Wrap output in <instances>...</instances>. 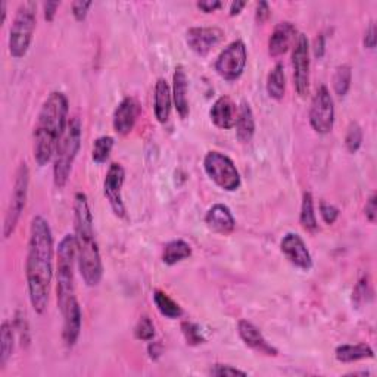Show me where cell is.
Masks as SVG:
<instances>
[{"label":"cell","instance_id":"obj_39","mask_svg":"<svg viewBox=\"0 0 377 377\" xmlns=\"http://www.w3.org/2000/svg\"><path fill=\"white\" fill-rule=\"evenodd\" d=\"M271 15V11H270V5L267 2H259L257 5V11H255V21L258 24H264Z\"/></svg>","mask_w":377,"mask_h":377},{"label":"cell","instance_id":"obj_25","mask_svg":"<svg viewBox=\"0 0 377 377\" xmlns=\"http://www.w3.org/2000/svg\"><path fill=\"white\" fill-rule=\"evenodd\" d=\"M266 89L268 96L274 101H282L285 97L286 75H285V65L282 62H277L268 73Z\"/></svg>","mask_w":377,"mask_h":377},{"label":"cell","instance_id":"obj_35","mask_svg":"<svg viewBox=\"0 0 377 377\" xmlns=\"http://www.w3.org/2000/svg\"><path fill=\"white\" fill-rule=\"evenodd\" d=\"M182 332H183L189 345H199V343L205 342V338H204L199 327L190 323V321L182 323Z\"/></svg>","mask_w":377,"mask_h":377},{"label":"cell","instance_id":"obj_21","mask_svg":"<svg viewBox=\"0 0 377 377\" xmlns=\"http://www.w3.org/2000/svg\"><path fill=\"white\" fill-rule=\"evenodd\" d=\"M187 75L182 65H178L173 75V101L180 118H187L189 116V99H187Z\"/></svg>","mask_w":377,"mask_h":377},{"label":"cell","instance_id":"obj_2","mask_svg":"<svg viewBox=\"0 0 377 377\" xmlns=\"http://www.w3.org/2000/svg\"><path fill=\"white\" fill-rule=\"evenodd\" d=\"M74 239L77 247V266L87 286L94 288L102 282L104 264L96 240L93 216L86 193L78 192L74 198Z\"/></svg>","mask_w":377,"mask_h":377},{"label":"cell","instance_id":"obj_26","mask_svg":"<svg viewBox=\"0 0 377 377\" xmlns=\"http://www.w3.org/2000/svg\"><path fill=\"white\" fill-rule=\"evenodd\" d=\"M190 255H192L190 245L186 240L177 239L168 242L166 247H163L162 261L166 262L167 266H175L178 262L187 259Z\"/></svg>","mask_w":377,"mask_h":377},{"label":"cell","instance_id":"obj_45","mask_svg":"<svg viewBox=\"0 0 377 377\" xmlns=\"http://www.w3.org/2000/svg\"><path fill=\"white\" fill-rule=\"evenodd\" d=\"M147 352H149V357L156 361V359L162 355V345L158 342H151L149 347H147Z\"/></svg>","mask_w":377,"mask_h":377},{"label":"cell","instance_id":"obj_17","mask_svg":"<svg viewBox=\"0 0 377 377\" xmlns=\"http://www.w3.org/2000/svg\"><path fill=\"white\" fill-rule=\"evenodd\" d=\"M63 317V329H62V339L67 348H73L81 332V320H83V314H81V307L77 299L71 301L63 309H61Z\"/></svg>","mask_w":377,"mask_h":377},{"label":"cell","instance_id":"obj_22","mask_svg":"<svg viewBox=\"0 0 377 377\" xmlns=\"http://www.w3.org/2000/svg\"><path fill=\"white\" fill-rule=\"evenodd\" d=\"M171 89L167 83V80L158 78L156 85H155V117L161 124H166L170 118L171 113Z\"/></svg>","mask_w":377,"mask_h":377},{"label":"cell","instance_id":"obj_40","mask_svg":"<svg viewBox=\"0 0 377 377\" xmlns=\"http://www.w3.org/2000/svg\"><path fill=\"white\" fill-rule=\"evenodd\" d=\"M364 214L366 218L373 224L376 223V217H377V205H376V193H371L370 198L366 202V208H364Z\"/></svg>","mask_w":377,"mask_h":377},{"label":"cell","instance_id":"obj_1","mask_svg":"<svg viewBox=\"0 0 377 377\" xmlns=\"http://www.w3.org/2000/svg\"><path fill=\"white\" fill-rule=\"evenodd\" d=\"M25 277L31 307L37 314H43L54 278V235L47 220L42 216L31 220Z\"/></svg>","mask_w":377,"mask_h":377},{"label":"cell","instance_id":"obj_37","mask_svg":"<svg viewBox=\"0 0 377 377\" xmlns=\"http://www.w3.org/2000/svg\"><path fill=\"white\" fill-rule=\"evenodd\" d=\"M209 374L212 376H247L248 373L239 370L233 366H228V364H216L211 367Z\"/></svg>","mask_w":377,"mask_h":377},{"label":"cell","instance_id":"obj_8","mask_svg":"<svg viewBox=\"0 0 377 377\" xmlns=\"http://www.w3.org/2000/svg\"><path fill=\"white\" fill-rule=\"evenodd\" d=\"M28 186H30V170L25 162H21L15 174V183L12 189L11 202L6 209V216L4 221V237L5 239H9L12 233L15 232L16 225H18V221L21 218V214L27 204Z\"/></svg>","mask_w":377,"mask_h":377},{"label":"cell","instance_id":"obj_30","mask_svg":"<svg viewBox=\"0 0 377 377\" xmlns=\"http://www.w3.org/2000/svg\"><path fill=\"white\" fill-rule=\"evenodd\" d=\"M352 70L350 65H339L333 74V90L339 97H345L351 89Z\"/></svg>","mask_w":377,"mask_h":377},{"label":"cell","instance_id":"obj_7","mask_svg":"<svg viewBox=\"0 0 377 377\" xmlns=\"http://www.w3.org/2000/svg\"><path fill=\"white\" fill-rule=\"evenodd\" d=\"M204 170L212 182L225 192H236L242 185L235 162L221 152H208L204 158Z\"/></svg>","mask_w":377,"mask_h":377},{"label":"cell","instance_id":"obj_9","mask_svg":"<svg viewBox=\"0 0 377 377\" xmlns=\"http://www.w3.org/2000/svg\"><path fill=\"white\" fill-rule=\"evenodd\" d=\"M309 124L319 135H329L335 125V104L330 90L320 86L309 106Z\"/></svg>","mask_w":377,"mask_h":377},{"label":"cell","instance_id":"obj_42","mask_svg":"<svg viewBox=\"0 0 377 377\" xmlns=\"http://www.w3.org/2000/svg\"><path fill=\"white\" fill-rule=\"evenodd\" d=\"M59 2H44L43 4V12H44V20L47 23H52L55 20L56 11L59 8Z\"/></svg>","mask_w":377,"mask_h":377},{"label":"cell","instance_id":"obj_18","mask_svg":"<svg viewBox=\"0 0 377 377\" xmlns=\"http://www.w3.org/2000/svg\"><path fill=\"white\" fill-rule=\"evenodd\" d=\"M205 224L211 232L224 236L232 235L236 228V221L232 211L224 204H216L208 209L205 216Z\"/></svg>","mask_w":377,"mask_h":377},{"label":"cell","instance_id":"obj_36","mask_svg":"<svg viewBox=\"0 0 377 377\" xmlns=\"http://www.w3.org/2000/svg\"><path fill=\"white\" fill-rule=\"evenodd\" d=\"M320 216L326 224H335L339 218V209L335 205L321 202L320 204Z\"/></svg>","mask_w":377,"mask_h":377},{"label":"cell","instance_id":"obj_11","mask_svg":"<svg viewBox=\"0 0 377 377\" xmlns=\"http://www.w3.org/2000/svg\"><path fill=\"white\" fill-rule=\"evenodd\" d=\"M292 68H293V81L295 89L301 97H307L309 93V43L305 35L299 32L295 40L293 52H292Z\"/></svg>","mask_w":377,"mask_h":377},{"label":"cell","instance_id":"obj_10","mask_svg":"<svg viewBox=\"0 0 377 377\" xmlns=\"http://www.w3.org/2000/svg\"><path fill=\"white\" fill-rule=\"evenodd\" d=\"M247 46L242 40H235L223 49L214 63V68L221 78L227 81H236L247 68Z\"/></svg>","mask_w":377,"mask_h":377},{"label":"cell","instance_id":"obj_13","mask_svg":"<svg viewBox=\"0 0 377 377\" xmlns=\"http://www.w3.org/2000/svg\"><path fill=\"white\" fill-rule=\"evenodd\" d=\"M223 39L224 31L217 27H193L186 35L189 49L199 56H206Z\"/></svg>","mask_w":377,"mask_h":377},{"label":"cell","instance_id":"obj_33","mask_svg":"<svg viewBox=\"0 0 377 377\" xmlns=\"http://www.w3.org/2000/svg\"><path fill=\"white\" fill-rule=\"evenodd\" d=\"M135 336L139 340L151 342L155 338V326L147 316H142L135 327Z\"/></svg>","mask_w":377,"mask_h":377},{"label":"cell","instance_id":"obj_47","mask_svg":"<svg viewBox=\"0 0 377 377\" xmlns=\"http://www.w3.org/2000/svg\"><path fill=\"white\" fill-rule=\"evenodd\" d=\"M0 8H2V11H0L2 12V24H5V21H6V2L0 4Z\"/></svg>","mask_w":377,"mask_h":377},{"label":"cell","instance_id":"obj_20","mask_svg":"<svg viewBox=\"0 0 377 377\" xmlns=\"http://www.w3.org/2000/svg\"><path fill=\"white\" fill-rule=\"evenodd\" d=\"M237 108L236 104L228 96H220L211 106L209 118L218 128L230 130L236 124Z\"/></svg>","mask_w":377,"mask_h":377},{"label":"cell","instance_id":"obj_6","mask_svg":"<svg viewBox=\"0 0 377 377\" xmlns=\"http://www.w3.org/2000/svg\"><path fill=\"white\" fill-rule=\"evenodd\" d=\"M37 23V4L24 2L15 13V18L9 31V54L12 58H24L35 36Z\"/></svg>","mask_w":377,"mask_h":377},{"label":"cell","instance_id":"obj_4","mask_svg":"<svg viewBox=\"0 0 377 377\" xmlns=\"http://www.w3.org/2000/svg\"><path fill=\"white\" fill-rule=\"evenodd\" d=\"M56 259V301L63 309L75 297L74 266L77 262V247L74 235H65L59 242Z\"/></svg>","mask_w":377,"mask_h":377},{"label":"cell","instance_id":"obj_34","mask_svg":"<svg viewBox=\"0 0 377 377\" xmlns=\"http://www.w3.org/2000/svg\"><path fill=\"white\" fill-rule=\"evenodd\" d=\"M371 297V289H370V283H369V278L363 277L361 280H359L352 292V302L357 305V308L363 307L367 302V298Z\"/></svg>","mask_w":377,"mask_h":377},{"label":"cell","instance_id":"obj_46","mask_svg":"<svg viewBox=\"0 0 377 377\" xmlns=\"http://www.w3.org/2000/svg\"><path fill=\"white\" fill-rule=\"evenodd\" d=\"M245 6H247V2H237V0H236V2H233L232 6H230V16L239 15L243 11Z\"/></svg>","mask_w":377,"mask_h":377},{"label":"cell","instance_id":"obj_23","mask_svg":"<svg viewBox=\"0 0 377 377\" xmlns=\"http://www.w3.org/2000/svg\"><path fill=\"white\" fill-rule=\"evenodd\" d=\"M236 136L239 142L249 143L255 135V117L254 111L248 102H242L236 117Z\"/></svg>","mask_w":377,"mask_h":377},{"label":"cell","instance_id":"obj_15","mask_svg":"<svg viewBox=\"0 0 377 377\" xmlns=\"http://www.w3.org/2000/svg\"><path fill=\"white\" fill-rule=\"evenodd\" d=\"M140 116V105L135 99V97H124V99L118 104V106L113 111L112 117V125L113 130L117 131L121 136H127L131 133V130L135 128L136 121Z\"/></svg>","mask_w":377,"mask_h":377},{"label":"cell","instance_id":"obj_14","mask_svg":"<svg viewBox=\"0 0 377 377\" xmlns=\"http://www.w3.org/2000/svg\"><path fill=\"white\" fill-rule=\"evenodd\" d=\"M280 248L292 266L304 271H309L313 268V257H311L304 239L298 233L285 235L280 243Z\"/></svg>","mask_w":377,"mask_h":377},{"label":"cell","instance_id":"obj_28","mask_svg":"<svg viewBox=\"0 0 377 377\" xmlns=\"http://www.w3.org/2000/svg\"><path fill=\"white\" fill-rule=\"evenodd\" d=\"M299 223L307 232H316L319 228L317 217H316V212H314V198H313V193L311 192H304Z\"/></svg>","mask_w":377,"mask_h":377},{"label":"cell","instance_id":"obj_3","mask_svg":"<svg viewBox=\"0 0 377 377\" xmlns=\"http://www.w3.org/2000/svg\"><path fill=\"white\" fill-rule=\"evenodd\" d=\"M68 97L62 92H52L43 102L35 128V159L44 167L56 154L68 125Z\"/></svg>","mask_w":377,"mask_h":377},{"label":"cell","instance_id":"obj_38","mask_svg":"<svg viewBox=\"0 0 377 377\" xmlns=\"http://www.w3.org/2000/svg\"><path fill=\"white\" fill-rule=\"evenodd\" d=\"M92 2H83V0H77L73 4V15L77 21H85L87 18L89 9L92 8Z\"/></svg>","mask_w":377,"mask_h":377},{"label":"cell","instance_id":"obj_5","mask_svg":"<svg viewBox=\"0 0 377 377\" xmlns=\"http://www.w3.org/2000/svg\"><path fill=\"white\" fill-rule=\"evenodd\" d=\"M81 146V121L74 117L70 120L67 130L54 156V183L58 189H63L67 186L73 163L78 155Z\"/></svg>","mask_w":377,"mask_h":377},{"label":"cell","instance_id":"obj_16","mask_svg":"<svg viewBox=\"0 0 377 377\" xmlns=\"http://www.w3.org/2000/svg\"><path fill=\"white\" fill-rule=\"evenodd\" d=\"M237 333L245 345L257 351L258 354L268 355V357H276L278 354V351L271 345V343L267 342V339L262 336L258 327L252 324L251 321L240 320L237 323Z\"/></svg>","mask_w":377,"mask_h":377},{"label":"cell","instance_id":"obj_12","mask_svg":"<svg viewBox=\"0 0 377 377\" xmlns=\"http://www.w3.org/2000/svg\"><path fill=\"white\" fill-rule=\"evenodd\" d=\"M125 180V170L120 162H112L104 182V193L116 217L124 218L127 216L123 201V185Z\"/></svg>","mask_w":377,"mask_h":377},{"label":"cell","instance_id":"obj_44","mask_svg":"<svg viewBox=\"0 0 377 377\" xmlns=\"http://www.w3.org/2000/svg\"><path fill=\"white\" fill-rule=\"evenodd\" d=\"M324 52H326V39L324 35H319V37L314 42V55L316 58L321 59L324 56Z\"/></svg>","mask_w":377,"mask_h":377},{"label":"cell","instance_id":"obj_31","mask_svg":"<svg viewBox=\"0 0 377 377\" xmlns=\"http://www.w3.org/2000/svg\"><path fill=\"white\" fill-rule=\"evenodd\" d=\"M113 147V137L111 136H101L97 137L93 143V151H92V159L102 166L108 159L112 152Z\"/></svg>","mask_w":377,"mask_h":377},{"label":"cell","instance_id":"obj_24","mask_svg":"<svg viewBox=\"0 0 377 377\" xmlns=\"http://www.w3.org/2000/svg\"><path fill=\"white\" fill-rule=\"evenodd\" d=\"M335 357L339 363L350 364L361 361V359L374 358V351L367 343H357V345H339L335 351Z\"/></svg>","mask_w":377,"mask_h":377},{"label":"cell","instance_id":"obj_32","mask_svg":"<svg viewBox=\"0 0 377 377\" xmlns=\"http://www.w3.org/2000/svg\"><path fill=\"white\" fill-rule=\"evenodd\" d=\"M345 144L350 154H357L363 144V128L357 123H351L345 136Z\"/></svg>","mask_w":377,"mask_h":377},{"label":"cell","instance_id":"obj_19","mask_svg":"<svg viewBox=\"0 0 377 377\" xmlns=\"http://www.w3.org/2000/svg\"><path fill=\"white\" fill-rule=\"evenodd\" d=\"M298 37V30L292 23L285 21L277 24L268 39V54L273 58L285 55L292 43Z\"/></svg>","mask_w":377,"mask_h":377},{"label":"cell","instance_id":"obj_43","mask_svg":"<svg viewBox=\"0 0 377 377\" xmlns=\"http://www.w3.org/2000/svg\"><path fill=\"white\" fill-rule=\"evenodd\" d=\"M364 47L367 49H374L376 47V25L371 23L364 35Z\"/></svg>","mask_w":377,"mask_h":377},{"label":"cell","instance_id":"obj_27","mask_svg":"<svg viewBox=\"0 0 377 377\" xmlns=\"http://www.w3.org/2000/svg\"><path fill=\"white\" fill-rule=\"evenodd\" d=\"M154 302L159 313L167 319H180L183 316V308L180 307L174 299H171L166 292L155 290L154 292Z\"/></svg>","mask_w":377,"mask_h":377},{"label":"cell","instance_id":"obj_41","mask_svg":"<svg viewBox=\"0 0 377 377\" xmlns=\"http://www.w3.org/2000/svg\"><path fill=\"white\" fill-rule=\"evenodd\" d=\"M196 6H198V9H201L205 13H212V12H216L217 9H220L223 6V4L220 2V0H202V2L196 4Z\"/></svg>","mask_w":377,"mask_h":377},{"label":"cell","instance_id":"obj_29","mask_svg":"<svg viewBox=\"0 0 377 377\" xmlns=\"http://www.w3.org/2000/svg\"><path fill=\"white\" fill-rule=\"evenodd\" d=\"M15 347L13 327L9 321H4L0 327V367H5L12 357Z\"/></svg>","mask_w":377,"mask_h":377}]
</instances>
